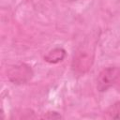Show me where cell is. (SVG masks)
I'll use <instances>...</instances> for the list:
<instances>
[{"mask_svg":"<svg viewBox=\"0 0 120 120\" xmlns=\"http://www.w3.org/2000/svg\"><path fill=\"white\" fill-rule=\"evenodd\" d=\"M95 49L89 43L81 45L75 52L71 63V68L74 74L82 76L88 72L94 63Z\"/></svg>","mask_w":120,"mask_h":120,"instance_id":"cell-1","label":"cell"},{"mask_svg":"<svg viewBox=\"0 0 120 120\" xmlns=\"http://www.w3.org/2000/svg\"><path fill=\"white\" fill-rule=\"evenodd\" d=\"M32 68L25 63H18L10 66L7 70L8 79L14 84H24L33 78Z\"/></svg>","mask_w":120,"mask_h":120,"instance_id":"cell-2","label":"cell"},{"mask_svg":"<svg viewBox=\"0 0 120 120\" xmlns=\"http://www.w3.org/2000/svg\"><path fill=\"white\" fill-rule=\"evenodd\" d=\"M120 75V67L110 66L100 70L97 77V90L98 92H106L113 87Z\"/></svg>","mask_w":120,"mask_h":120,"instance_id":"cell-3","label":"cell"},{"mask_svg":"<svg viewBox=\"0 0 120 120\" xmlns=\"http://www.w3.org/2000/svg\"><path fill=\"white\" fill-rule=\"evenodd\" d=\"M67 52L62 47H55L44 55V61L50 64H56L65 59Z\"/></svg>","mask_w":120,"mask_h":120,"instance_id":"cell-4","label":"cell"},{"mask_svg":"<svg viewBox=\"0 0 120 120\" xmlns=\"http://www.w3.org/2000/svg\"><path fill=\"white\" fill-rule=\"evenodd\" d=\"M104 117L109 119H120V101L111 105L104 112Z\"/></svg>","mask_w":120,"mask_h":120,"instance_id":"cell-5","label":"cell"},{"mask_svg":"<svg viewBox=\"0 0 120 120\" xmlns=\"http://www.w3.org/2000/svg\"><path fill=\"white\" fill-rule=\"evenodd\" d=\"M41 118H42V119H61V118H63V116H62L58 112L50 111V112H45V113L41 116Z\"/></svg>","mask_w":120,"mask_h":120,"instance_id":"cell-6","label":"cell"},{"mask_svg":"<svg viewBox=\"0 0 120 120\" xmlns=\"http://www.w3.org/2000/svg\"><path fill=\"white\" fill-rule=\"evenodd\" d=\"M113 88H115V89H116V91L120 93V75H119V77H118V79H117V81H116L115 84L113 85Z\"/></svg>","mask_w":120,"mask_h":120,"instance_id":"cell-7","label":"cell"}]
</instances>
